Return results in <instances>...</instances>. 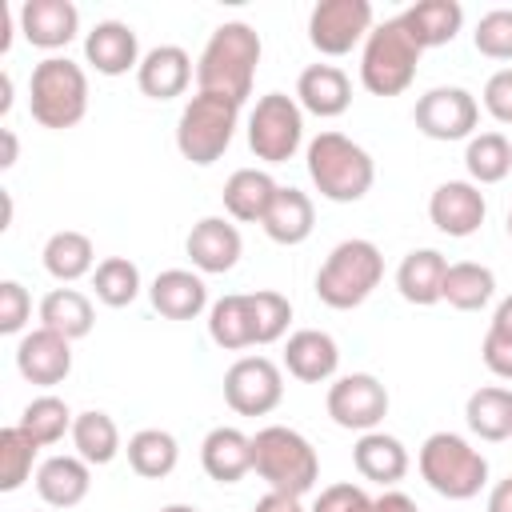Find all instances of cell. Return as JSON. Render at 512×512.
<instances>
[{
    "instance_id": "6da1fadb",
    "label": "cell",
    "mask_w": 512,
    "mask_h": 512,
    "mask_svg": "<svg viewBox=\"0 0 512 512\" xmlns=\"http://www.w3.org/2000/svg\"><path fill=\"white\" fill-rule=\"evenodd\" d=\"M260 32L244 20H224L200 60H196V92H208V96H220L228 104H244L252 96V84H256V64H260Z\"/></svg>"
},
{
    "instance_id": "7a4b0ae2",
    "label": "cell",
    "mask_w": 512,
    "mask_h": 512,
    "mask_svg": "<svg viewBox=\"0 0 512 512\" xmlns=\"http://www.w3.org/2000/svg\"><path fill=\"white\" fill-rule=\"evenodd\" d=\"M252 472H260L268 492L300 500L320 480V456L304 432L284 428V424H268L252 436Z\"/></svg>"
},
{
    "instance_id": "3957f363",
    "label": "cell",
    "mask_w": 512,
    "mask_h": 512,
    "mask_svg": "<svg viewBox=\"0 0 512 512\" xmlns=\"http://www.w3.org/2000/svg\"><path fill=\"white\" fill-rule=\"evenodd\" d=\"M308 176L316 184V192L332 204H356L368 196L372 180H376V164L372 156L348 140L344 132H320L308 140Z\"/></svg>"
},
{
    "instance_id": "277c9868",
    "label": "cell",
    "mask_w": 512,
    "mask_h": 512,
    "mask_svg": "<svg viewBox=\"0 0 512 512\" xmlns=\"http://www.w3.org/2000/svg\"><path fill=\"white\" fill-rule=\"evenodd\" d=\"M380 280H384L380 248L372 240L352 236V240H340L324 256V264L316 272V296H320V304H328L336 312H348V308H360L376 292Z\"/></svg>"
},
{
    "instance_id": "5b68a950",
    "label": "cell",
    "mask_w": 512,
    "mask_h": 512,
    "mask_svg": "<svg viewBox=\"0 0 512 512\" xmlns=\"http://www.w3.org/2000/svg\"><path fill=\"white\" fill-rule=\"evenodd\" d=\"M416 468L424 484L444 500H472L488 484L484 452L472 448L460 432H432L416 452Z\"/></svg>"
},
{
    "instance_id": "8992f818",
    "label": "cell",
    "mask_w": 512,
    "mask_h": 512,
    "mask_svg": "<svg viewBox=\"0 0 512 512\" xmlns=\"http://www.w3.org/2000/svg\"><path fill=\"white\" fill-rule=\"evenodd\" d=\"M28 112L40 128L64 132L76 128L88 112V76L68 56H48L32 68L28 80Z\"/></svg>"
},
{
    "instance_id": "52a82bcc",
    "label": "cell",
    "mask_w": 512,
    "mask_h": 512,
    "mask_svg": "<svg viewBox=\"0 0 512 512\" xmlns=\"http://www.w3.org/2000/svg\"><path fill=\"white\" fill-rule=\"evenodd\" d=\"M420 44L408 36V28L400 24V16L376 24L360 48V84L372 96H400L420 68Z\"/></svg>"
},
{
    "instance_id": "ba28073f",
    "label": "cell",
    "mask_w": 512,
    "mask_h": 512,
    "mask_svg": "<svg viewBox=\"0 0 512 512\" xmlns=\"http://www.w3.org/2000/svg\"><path fill=\"white\" fill-rule=\"evenodd\" d=\"M236 120H240L236 104H228L220 96H208V92H196L184 104L180 120H176V148H180V156L188 164H196V168L216 164L228 152L232 136H236Z\"/></svg>"
},
{
    "instance_id": "9c48e42d",
    "label": "cell",
    "mask_w": 512,
    "mask_h": 512,
    "mask_svg": "<svg viewBox=\"0 0 512 512\" xmlns=\"http://www.w3.org/2000/svg\"><path fill=\"white\" fill-rule=\"evenodd\" d=\"M300 144H304V108L296 104V96H284V92L260 96L248 116L252 156L264 164H284L296 156Z\"/></svg>"
},
{
    "instance_id": "30bf717a",
    "label": "cell",
    "mask_w": 512,
    "mask_h": 512,
    "mask_svg": "<svg viewBox=\"0 0 512 512\" xmlns=\"http://www.w3.org/2000/svg\"><path fill=\"white\" fill-rule=\"evenodd\" d=\"M372 4L368 0H320L308 12V40L320 56H348L372 32Z\"/></svg>"
},
{
    "instance_id": "8fae6325",
    "label": "cell",
    "mask_w": 512,
    "mask_h": 512,
    "mask_svg": "<svg viewBox=\"0 0 512 512\" xmlns=\"http://www.w3.org/2000/svg\"><path fill=\"white\" fill-rule=\"evenodd\" d=\"M324 404H328V416L336 428L376 432L380 420L388 416V388L372 372H348V376H336L328 384Z\"/></svg>"
},
{
    "instance_id": "7c38bea8",
    "label": "cell",
    "mask_w": 512,
    "mask_h": 512,
    "mask_svg": "<svg viewBox=\"0 0 512 512\" xmlns=\"http://www.w3.org/2000/svg\"><path fill=\"white\" fill-rule=\"evenodd\" d=\"M412 120L428 140H444V144L448 140H472V132L480 124V104L468 88L440 84V88H428L416 100Z\"/></svg>"
},
{
    "instance_id": "4fadbf2b",
    "label": "cell",
    "mask_w": 512,
    "mask_h": 512,
    "mask_svg": "<svg viewBox=\"0 0 512 512\" xmlns=\"http://www.w3.org/2000/svg\"><path fill=\"white\" fill-rule=\"evenodd\" d=\"M224 400L236 416H268L284 400V372L268 356H240L224 372Z\"/></svg>"
},
{
    "instance_id": "5bb4252c",
    "label": "cell",
    "mask_w": 512,
    "mask_h": 512,
    "mask_svg": "<svg viewBox=\"0 0 512 512\" xmlns=\"http://www.w3.org/2000/svg\"><path fill=\"white\" fill-rule=\"evenodd\" d=\"M484 216H488V200L472 180H444L428 196V220L436 224V232H444L452 240L480 232Z\"/></svg>"
},
{
    "instance_id": "9a60e30c",
    "label": "cell",
    "mask_w": 512,
    "mask_h": 512,
    "mask_svg": "<svg viewBox=\"0 0 512 512\" xmlns=\"http://www.w3.org/2000/svg\"><path fill=\"white\" fill-rule=\"evenodd\" d=\"M184 252L192 260L196 272L204 276H220V272H232L240 252H244V240H240V228L224 216H204L192 224L188 240H184Z\"/></svg>"
},
{
    "instance_id": "2e32d148",
    "label": "cell",
    "mask_w": 512,
    "mask_h": 512,
    "mask_svg": "<svg viewBox=\"0 0 512 512\" xmlns=\"http://www.w3.org/2000/svg\"><path fill=\"white\" fill-rule=\"evenodd\" d=\"M16 368L28 384L52 388V384L68 380V372H72V340H64L52 328H32L16 344Z\"/></svg>"
},
{
    "instance_id": "e0dca14e",
    "label": "cell",
    "mask_w": 512,
    "mask_h": 512,
    "mask_svg": "<svg viewBox=\"0 0 512 512\" xmlns=\"http://www.w3.org/2000/svg\"><path fill=\"white\" fill-rule=\"evenodd\" d=\"M16 20H20L24 40L32 48H44V52L72 44L80 32V12L72 0H24Z\"/></svg>"
},
{
    "instance_id": "ac0fdd59",
    "label": "cell",
    "mask_w": 512,
    "mask_h": 512,
    "mask_svg": "<svg viewBox=\"0 0 512 512\" xmlns=\"http://www.w3.org/2000/svg\"><path fill=\"white\" fill-rule=\"evenodd\" d=\"M84 60L100 72V76H124L132 68H140V40L132 32V24L124 20H100L88 36H84Z\"/></svg>"
},
{
    "instance_id": "d6986e66",
    "label": "cell",
    "mask_w": 512,
    "mask_h": 512,
    "mask_svg": "<svg viewBox=\"0 0 512 512\" xmlns=\"http://www.w3.org/2000/svg\"><path fill=\"white\" fill-rule=\"evenodd\" d=\"M284 368L300 384H324L340 368V344L324 328H300L284 344Z\"/></svg>"
},
{
    "instance_id": "ffe728a7",
    "label": "cell",
    "mask_w": 512,
    "mask_h": 512,
    "mask_svg": "<svg viewBox=\"0 0 512 512\" xmlns=\"http://www.w3.org/2000/svg\"><path fill=\"white\" fill-rule=\"evenodd\" d=\"M296 104L320 120L344 116L352 104V80L336 64H308L296 80Z\"/></svg>"
},
{
    "instance_id": "44dd1931",
    "label": "cell",
    "mask_w": 512,
    "mask_h": 512,
    "mask_svg": "<svg viewBox=\"0 0 512 512\" xmlns=\"http://www.w3.org/2000/svg\"><path fill=\"white\" fill-rule=\"evenodd\" d=\"M136 84L148 100H176L192 84V56L180 44H160V48L144 52V60L136 68Z\"/></svg>"
},
{
    "instance_id": "7402d4cb",
    "label": "cell",
    "mask_w": 512,
    "mask_h": 512,
    "mask_svg": "<svg viewBox=\"0 0 512 512\" xmlns=\"http://www.w3.org/2000/svg\"><path fill=\"white\" fill-rule=\"evenodd\" d=\"M152 308L164 320H196L208 308V284L200 272L188 268H164L148 288Z\"/></svg>"
},
{
    "instance_id": "603a6c76",
    "label": "cell",
    "mask_w": 512,
    "mask_h": 512,
    "mask_svg": "<svg viewBox=\"0 0 512 512\" xmlns=\"http://www.w3.org/2000/svg\"><path fill=\"white\" fill-rule=\"evenodd\" d=\"M260 228H264V236L272 240V244H284V248H292V244H304L308 236H312V228H316V208H312V196L308 192H300V188H276V196H272V204H268V212H264V220H260Z\"/></svg>"
},
{
    "instance_id": "cb8c5ba5",
    "label": "cell",
    "mask_w": 512,
    "mask_h": 512,
    "mask_svg": "<svg viewBox=\"0 0 512 512\" xmlns=\"http://www.w3.org/2000/svg\"><path fill=\"white\" fill-rule=\"evenodd\" d=\"M200 464L216 484H236L252 472V436H244L232 424L212 428L200 440Z\"/></svg>"
},
{
    "instance_id": "d4e9b609",
    "label": "cell",
    "mask_w": 512,
    "mask_h": 512,
    "mask_svg": "<svg viewBox=\"0 0 512 512\" xmlns=\"http://www.w3.org/2000/svg\"><path fill=\"white\" fill-rule=\"evenodd\" d=\"M92 488V464L80 456H48L36 468V492L48 508H76Z\"/></svg>"
},
{
    "instance_id": "484cf974",
    "label": "cell",
    "mask_w": 512,
    "mask_h": 512,
    "mask_svg": "<svg viewBox=\"0 0 512 512\" xmlns=\"http://www.w3.org/2000/svg\"><path fill=\"white\" fill-rule=\"evenodd\" d=\"M352 464H356V472L364 480H372L380 488H392V484H400L408 476V448L396 436L380 432V428L376 432H360V440L352 448Z\"/></svg>"
},
{
    "instance_id": "4316f807",
    "label": "cell",
    "mask_w": 512,
    "mask_h": 512,
    "mask_svg": "<svg viewBox=\"0 0 512 512\" xmlns=\"http://www.w3.org/2000/svg\"><path fill=\"white\" fill-rule=\"evenodd\" d=\"M400 24L420 48H440L452 44L456 32L464 28V8L456 0H416L412 8L400 12Z\"/></svg>"
},
{
    "instance_id": "83f0119b",
    "label": "cell",
    "mask_w": 512,
    "mask_h": 512,
    "mask_svg": "<svg viewBox=\"0 0 512 512\" xmlns=\"http://www.w3.org/2000/svg\"><path fill=\"white\" fill-rule=\"evenodd\" d=\"M276 180L264 172V168H236L228 180H224V212L228 220L236 224H260L272 196H276Z\"/></svg>"
},
{
    "instance_id": "f1b7e54d",
    "label": "cell",
    "mask_w": 512,
    "mask_h": 512,
    "mask_svg": "<svg viewBox=\"0 0 512 512\" xmlns=\"http://www.w3.org/2000/svg\"><path fill=\"white\" fill-rule=\"evenodd\" d=\"M444 272H448V260L436 252V248H412L400 268H396V292L416 304V308H428V304H440V288H444Z\"/></svg>"
},
{
    "instance_id": "f546056e",
    "label": "cell",
    "mask_w": 512,
    "mask_h": 512,
    "mask_svg": "<svg viewBox=\"0 0 512 512\" xmlns=\"http://www.w3.org/2000/svg\"><path fill=\"white\" fill-rule=\"evenodd\" d=\"M40 256H44V272H48L52 280H60V284H72V280L96 272V248H92V240H88L84 232H76V228L52 232V236L44 240V252H40Z\"/></svg>"
},
{
    "instance_id": "4dcf8cb0",
    "label": "cell",
    "mask_w": 512,
    "mask_h": 512,
    "mask_svg": "<svg viewBox=\"0 0 512 512\" xmlns=\"http://www.w3.org/2000/svg\"><path fill=\"white\" fill-rule=\"evenodd\" d=\"M492 296H496V272L488 264H476V260L448 264L440 300H448L456 312H480L492 304Z\"/></svg>"
},
{
    "instance_id": "1f68e13d",
    "label": "cell",
    "mask_w": 512,
    "mask_h": 512,
    "mask_svg": "<svg viewBox=\"0 0 512 512\" xmlns=\"http://www.w3.org/2000/svg\"><path fill=\"white\" fill-rule=\"evenodd\" d=\"M464 420H468L472 436H480L488 444L512 440V388H500V384L476 388L464 404Z\"/></svg>"
},
{
    "instance_id": "d6a6232c",
    "label": "cell",
    "mask_w": 512,
    "mask_h": 512,
    "mask_svg": "<svg viewBox=\"0 0 512 512\" xmlns=\"http://www.w3.org/2000/svg\"><path fill=\"white\" fill-rule=\"evenodd\" d=\"M208 336H212V344L224 348V352H240V348H252V344H256L248 292H228V296H220V300L208 308Z\"/></svg>"
},
{
    "instance_id": "836d02e7",
    "label": "cell",
    "mask_w": 512,
    "mask_h": 512,
    "mask_svg": "<svg viewBox=\"0 0 512 512\" xmlns=\"http://www.w3.org/2000/svg\"><path fill=\"white\" fill-rule=\"evenodd\" d=\"M96 324V308L80 288H52L40 300V328L60 332L64 340H80L88 336Z\"/></svg>"
},
{
    "instance_id": "e575fe53",
    "label": "cell",
    "mask_w": 512,
    "mask_h": 512,
    "mask_svg": "<svg viewBox=\"0 0 512 512\" xmlns=\"http://www.w3.org/2000/svg\"><path fill=\"white\" fill-rule=\"evenodd\" d=\"M124 452H128V468L136 476H144V480H164L176 468V460H180V444L164 428H140V432H132Z\"/></svg>"
},
{
    "instance_id": "d590c367",
    "label": "cell",
    "mask_w": 512,
    "mask_h": 512,
    "mask_svg": "<svg viewBox=\"0 0 512 512\" xmlns=\"http://www.w3.org/2000/svg\"><path fill=\"white\" fill-rule=\"evenodd\" d=\"M68 436H72L76 456L88 460V464H112L116 452H120V428H116V420H112L108 412H100V408L76 412Z\"/></svg>"
},
{
    "instance_id": "8d00e7d4",
    "label": "cell",
    "mask_w": 512,
    "mask_h": 512,
    "mask_svg": "<svg viewBox=\"0 0 512 512\" xmlns=\"http://www.w3.org/2000/svg\"><path fill=\"white\" fill-rule=\"evenodd\" d=\"M464 168H468V180L480 188V184H500L508 172H512V140L504 132H480L468 140L464 148Z\"/></svg>"
},
{
    "instance_id": "74e56055",
    "label": "cell",
    "mask_w": 512,
    "mask_h": 512,
    "mask_svg": "<svg viewBox=\"0 0 512 512\" xmlns=\"http://www.w3.org/2000/svg\"><path fill=\"white\" fill-rule=\"evenodd\" d=\"M72 408L60 400V396H36V400H28L24 404V412H20V428L40 444V448H48V444H60L64 440V432H72Z\"/></svg>"
},
{
    "instance_id": "f35d334b",
    "label": "cell",
    "mask_w": 512,
    "mask_h": 512,
    "mask_svg": "<svg viewBox=\"0 0 512 512\" xmlns=\"http://www.w3.org/2000/svg\"><path fill=\"white\" fill-rule=\"evenodd\" d=\"M92 292L108 308H128L140 296V268L128 256H108L92 272Z\"/></svg>"
},
{
    "instance_id": "ab89813d",
    "label": "cell",
    "mask_w": 512,
    "mask_h": 512,
    "mask_svg": "<svg viewBox=\"0 0 512 512\" xmlns=\"http://www.w3.org/2000/svg\"><path fill=\"white\" fill-rule=\"evenodd\" d=\"M36 452H40V444H36L20 424L0 428V492L24 488V480L32 476Z\"/></svg>"
},
{
    "instance_id": "60d3db41",
    "label": "cell",
    "mask_w": 512,
    "mask_h": 512,
    "mask_svg": "<svg viewBox=\"0 0 512 512\" xmlns=\"http://www.w3.org/2000/svg\"><path fill=\"white\" fill-rule=\"evenodd\" d=\"M252 300V332H256V344H276L288 324H292V304L288 296L272 292V288H260V292H248Z\"/></svg>"
},
{
    "instance_id": "b9f144b4",
    "label": "cell",
    "mask_w": 512,
    "mask_h": 512,
    "mask_svg": "<svg viewBox=\"0 0 512 512\" xmlns=\"http://www.w3.org/2000/svg\"><path fill=\"white\" fill-rule=\"evenodd\" d=\"M472 44L488 60H512V8H492L480 16Z\"/></svg>"
},
{
    "instance_id": "7bdbcfd3",
    "label": "cell",
    "mask_w": 512,
    "mask_h": 512,
    "mask_svg": "<svg viewBox=\"0 0 512 512\" xmlns=\"http://www.w3.org/2000/svg\"><path fill=\"white\" fill-rule=\"evenodd\" d=\"M308 512H376V496H368L360 484L340 480V484L320 488V496Z\"/></svg>"
},
{
    "instance_id": "ee69618b",
    "label": "cell",
    "mask_w": 512,
    "mask_h": 512,
    "mask_svg": "<svg viewBox=\"0 0 512 512\" xmlns=\"http://www.w3.org/2000/svg\"><path fill=\"white\" fill-rule=\"evenodd\" d=\"M32 320V296L20 280H0V332L16 336Z\"/></svg>"
},
{
    "instance_id": "f6af8a7d",
    "label": "cell",
    "mask_w": 512,
    "mask_h": 512,
    "mask_svg": "<svg viewBox=\"0 0 512 512\" xmlns=\"http://www.w3.org/2000/svg\"><path fill=\"white\" fill-rule=\"evenodd\" d=\"M480 96H484V112H488L496 124H512V68L492 72Z\"/></svg>"
},
{
    "instance_id": "bcb514c9",
    "label": "cell",
    "mask_w": 512,
    "mask_h": 512,
    "mask_svg": "<svg viewBox=\"0 0 512 512\" xmlns=\"http://www.w3.org/2000/svg\"><path fill=\"white\" fill-rule=\"evenodd\" d=\"M480 360H484V368H488L492 376L512 380V336L488 328V332H484V344H480Z\"/></svg>"
},
{
    "instance_id": "7dc6e473",
    "label": "cell",
    "mask_w": 512,
    "mask_h": 512,
    "mask_svg": "<svg viewBox=\"0 0 512 512\" xmlns=\"http://www.w3.org/2000/svg\"><path fill=\"white\" fill-rule=\"evenodd\" d=\"M376 512H420V508H416V500H412L408 492H400V488H384V492L376 496Z\"/></svg>"
},
{
    "instance_id": "c3c4849f",
    "label": "cell",
    "mask_w": 512,
    "mask_h": 512,
    "mask_svg": "<svg viewBox=\"0 0 512 512\" xmlns=\"http://www.w3.org/2000/svg\"><path fill=\"white\" fill-rule=\"evenodd\" d=\"M252 512H304V508H300V500H296V496L268 492V496H260V500H256V508H252Z\"/></svg>"
},
{
    "instance_id": "681fc988",
    "label": "cell",
    "mask_w": 512,
    "mask_h": 512,
    "mask_svg": "<svg viewBox=\"0 0 512 512\" xmlns=\"http://www.w3.org/2000/svg\"><path fill=\"white\" fill-rule=\"evenodd\" d=\"M488 512H512V476L496 480L488 492Z\"/></svg>"
},
{
    "instance_id": "f907efd6",
    "label": "cell",
    "mask_w": 512,
    "mask_h": 512,
    "mask_svg": "<svg viewBox=\"0 0 512 512\" xmlns=\"http://www.w3.org/2000/svg\"><path fill=\"white\" fill-rule=\"evenodd\" d=\"M492 332H504V336H512V296H504L500 304H496V312H492V324H488Z\"/></svg>"
},
{
    "instance_id": "816d5d0a",
    "label": "cell",
    "mask_w": 512,
    "mask_h": 512,
    "mask_svg": "<svg viewBox=\"0 0 512 512\" xmlns=\"http://www.w3.org/2000/svg\"><path fill=\"white\" fill-rule=\"evenodd\" d=\"M0 136H4V156H0V168H12V164H16V132H12V128H4Z\"/></svg>"
},
{
    "instance_id": "f5cc1de1",
    "label": "cell",
    "mask_w": 512,
    "mask_h": 512,
    "mask_svg": "<svg viewBox=\"0 0 512 512\" xmlns=\"http://www.w3.org/2000/svg\"><path fill=\"white\" fill-rule=\"evenodd\" d=\"M8 108H12V76L4 72V76H0V112L8 116Z\"/></svg>"
},
{
    "instance_id": "db71d44e",
    "label": "cell",
    "mask_w": 512,
    "mask_h": 512,
    "mask_svg": "<svg viewBox=\"0 0 512 512\" xmlns=\"http://www.w3.org/2000/svg\"><path fill=\"white\" fill-rule=\"evenodd\" d=\"M160 512H196V508H192V504H164Z\"/></svg>"
},
{
    "instance_id": "11a10c76",
    "label": "cell",
    "mask_w": 512,
    "mask_h": 512,
    "mask_svg": "<svg viewBox=\"0 0 512 512\" xmlns=\"http://www.w3.org/2000/svg\"><path fill=\"white\" fill-rule=\"evenodd\" d=\"M504 228H508V236H512V208H508V220H504Z\"/></svg>"
}]
</instances>
